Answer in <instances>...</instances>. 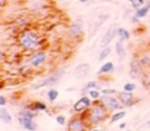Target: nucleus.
Masks as SVG:
<instances>
[{"instance_id":"nucleus-12","label":"nucleus","mask_w":150,"mask_h":131,"mask_svg":"<svg viewBox=\"0 0 150 131\" xmlns=\"http://www.w3.org/2000/svg\"><path fill=\"white\" fill-rule=\"evenodd\" d=\"M117 98L119 99V102L122 104V106H131L133 104L134 100V94L133 92H127V91H120L117 93Z\"/></svg>"},{"instance_id":"nucleus-1","label":"nucleus","mask_w":150,"mask_h":131,"mask_svg":"<svg viewBox=\"0 0 150 131\" xmlns=\"http://www.w3.org/2000/svg\"><path fill=\"white\" fill-rule=\"evenodd\" d=\"M107 110L108 109L102 104L101 100L94 102L88 113L90 122H92L93 124H99L100 122H102L107 116Z\"/></svg>"},{"instance_id":"nucleus-32","label":"nucleus","mask_w":150,"mask_h":131,"mask_svg":"<svg viewBox=\"0 0 150 131\" xmlns=\"http://www.w3.org/2000/svg\"><path fill=\"white\" fill-rule=\"evenodd\" d=\"M56 121H57L58 124L62 125V126L63 125H65V123H66V119H65V117L63 116V115H59V116H57Z\"/></svg>"},{"instance_id":"nucleus-38","label":"nucleus","mask_w":150,"mask_h":131,"mask_svg":"<svg viewBox=\"0 0 150 131\" xmlns=\"http://www.w3.org/2000/svg\"><path fill=\"white\" fill-rule=\"evenodd\" d=\"M127 1H129V2H132V0H127Z\"/></svg>"},{"instance_id":"nucleus-25","label":"nucleus","mask_w":150,"mask_h":131,"mask_svg":"<svg viewBox=\"0 0 150 131\" xmlns=\"http://www.w3.org/2000/svg\"><path fill=\"white\" fill-rule=\"evenodd\" d=\"M88 94L93 99H98V98L101 97V92H99V90L97 89H90L88 91Z\"/></svg>"},{"instance_id":"nucleus-2","label":"nucleus","mask_w":150,"mask_h":131,"mask_svg":"<svg viewBox=\"0 0 150 131\" xmlns=\"http://www.w3.org/2000/svg\"><path fill=\"white\" fill-rule=\"evenodd\" d=\"M20 43L25 49L33 50L40 45L39 36L34 31H26L21 35Z\"/></svg>"},{"instance_id":"nucleus-20","label":"nucleus","mask_w":150,"mask_h":131,"mask_svg":"<svg viewBox=\"0 0 150 131\" xmlns=\"http://www.w3.org/2000/svg\"><path fill=\"white\" fill-rule=\"evenodd\" d=\"M125 111H119V112H116L115 114H113L112 116H111V119H110V122H109V124H113V123L121 120L122 118H125Z\"/></svg>"},{"instance_id":"nucleus-28","label":"nucleus","mask_w":150,"mask_h":131,"mask_svg":"<svg viewBox=\"0 0 150 131\" xmlns=\"http://www.w3.org/2000/svg\"><path fill=\"white\" fill-rule=\"evenodd\" d=\"M132 6L135 9H139L140 7H142L144 5V0H132Z\"/></svg>"},{"instance_id":"nucleus-39","label":"nucleus","mask_w":150,"mask_h":131,"mask_svg":"<svg viewBox=\"0 0 150 131\" xmlns=\"http://www.w3.org/2000/svg\"><path fill=\"white\" fill-rule=\"evenodd\" d=\"M125 131H131V130H125Z\"/></svg>"},{"instance_id":"nucleus-18","label":"nucleus","mask_w":150,"mask_h":131,"mask_svg":"<svg viewBox=\"0 0 150 131\" xmlns=\"http://www.w3.org/2000/svg\"><path fill=\"white\" fill-rule=\"evenodd\" d=\"M115 50H116V53L118 55L119 60H122L125 57V55H127V52H125V48L123 46V43L121 40L116 42V44H115Z\"/></svg>"},{"instance_id":"nucleus-23","label":"nucleus","mask_w":150,"mask_h":131,"mask_svg":"<svg viewBox=\"0 0 150 131\" xmlns=\"http://www.w3.org/2000/svg\"><path fill=\"white\" fill-rule=\"evenodd\" d=\"M19 116H21V117H27V118H32V119H34V118H35V116H36V114L33 112V111L26 109V110H23L21 113H20Z\"/></svg>"},{"instance_id":"nucleus-24","label":"nucleus","mask_w":150,"mask_h":131,"mask_svg":"<svg viewBox=\"0 0 150 131\" xmlns=\"http://www.w3.org/2000/svg\"><path fill=\"white\" fill-rule=\"evenodd\" d=\"M33 109L36 111H46L47 106L44 102H35L33 104Z\"/></svg>"},{"instance_id":"nucleus-21","label":"nucleus","mask_w":150,"mask_h":131,"mask_svg":"<svg viewBox=\"0 0 150 131\" xmlns=\"http://www.w3.org/2000/svg\"><path fill=\"white\" fill-rule=\"evenodd\" d=\"M111 52V48L109 47V46H106V47H104L102 49V51L100 52V54H99V62H102V60H104L105 58L107 57V56L110 54Z\"/></svg>"},{"instance_id":"nucleus-8","label":"nucleus","mask_w":150,"mask_h":131,"mask_svg":"<svg viewBox=\"0 0 150 131\" xmlns=\"http://www.w3.org/2000/svg\"><path fill=\"white\" fill-rule=\"evenodd\" d=\"M68 131H86V126L81 118H72L68 123Z\"/></svg>"},{"instance_id":"nucleus-27","label":"nucleus","mask_w":150,"mask_h":131,"mask_svg":"<svg viewBox=\"0 0 150 131\" xmlns=\"http://www.w3.org/2000/svg\"><path fill=\"white\" fill-rule=\"evenodd\" d=\"M143 82H144V84L146 85V87L149 88V89H150V70H149V71H147L145 74H144V76H143Z\"/></svg>"},{"instance_id":"nucleus-11","label":"nucleus","mask_w":150,"mask_h":131,"mask_svg":"<svg viewBox=\"0 0 150 131\" xmlns=\"http://www.w3.org/2000/svg\"><path fill=\"white\" fill-rule=\"evenodd\" d=\"M45 60H46L45 52L37 51V52H35V53H34L31 57H30L29 62H30V64H31L32 67L37 68V67H39L40 64H43V62H45Z\"/></svg>"},{"instance_id":"nucleus-16","label":"nucleus","mask_w":150,"mask_h":131,"mask_svg":"<svg viewBox=\"0 0 150 131\" xmlns=\"http://www.w3.org/2000/svg\"><path fill=\"white\" fill-rule=\"evenodd\" d=\"M114 64L112 62H107L103 64L102 67L100 68V70L98 71V75H102V74H109L112 73L114 71Z\"/></svg>"},{"instance_id":"nucleus-29","label":"nucleus","mask_w":150,"mask_h":131,"mask_svg":"<svg viewBox=\"0 0 150 131\" xmlns=\"http://www.w3.org/2000/svg\"><path fill=\"white\" fill-rule=\"evenodd\" d=\"M140 62H141L142 67L146 68V67H149L150 66V57L149 56H143V57L140 58Z\"/></svg>"},{"instance_id":"nucleus-26","label":"nucleus","mask_w":150,"mask_h":131,"mask_svg":"<svg viewBox=\"0 0 150 131\" xmlns=\"http://www.w3.org/2000/svg\"><path fill=\"white\" fill-rule=\"evenodd\" d=\"M135 89H136V84L132 83V82L125 83V86H123V90H125V91H127V92H133Z\"/></svg>"},{"instance_id":"nucleus-13","label":"nucleus","mask_w":150,"mask_h":131,"mask_svg":"<svg viewBox=\"0 0 150 131\" xmlns=\"http://www.w3.org/2000/svg\"><path fill=\"white\" fill-rule=\"evenodd\" d=\"M19 121L23 128L28 131H34L37 128V124L33 121L32 118H27V117H21L19 116Z\"/></svg>"},{"instance_id":"nucleus-4","label":"nucleus","mask_w":150,"mask_h":131,"mask_svg":"<svg viewBox=\"0 0 150 131\" xmlns=\"http://www.w3.org/2000/svg\"><path fill=\"white\" fill-rule=\"evenodd\" d=\"M100 100L102 102V104L110 111H117V110L122 109V104L119 102L118 98L114 97V96H112V95L103 94L100 97Z\"/></svg>"},{"instance_id":"nucleus-35","label":"nucleus","mask_w":150,"mask_h":131,"mask_svg":"<svg viewBox=\"0 0 150 131\" xmlns=\"http://www.w3.org/2000/svg\"><path fill=\"white\" fill-rule=\"evenodd\" d=\"M88 0H79V2H81V3H86V2H88Z\"/></svg>"},{"instance_id":"nucleus-19","label":"nucleus","mask_w":150,"mask_h":131,"mask_svg":"<svg viewBox=\"0 0 150 131\" xmlns=\"http://www.w3.org/2000/svg\"><path fill=\"white\" fill-rule=\"evenodd\" d=\"M117 36L120 38L121 41H125V40H129V37H131V34L125 28H118L117 30Z\"/></svg>"},{"instance_id":"nucleus-7","label":"nucleus","mask_w":150,"mask_h":131,"mask_svg":"<svg viewBox=\"0 0 150 131\" xmlns=\"http://www.w3.org/2000/svg\"><path fill=\"white\" fill-rule=\"evenodd\" d=\"M92 100L91 97L88 96H82L81 98L77 100L75 102L74 106H73V110L76 113H80V112H84L86 110H88L91 106H92Z\"/></svg>"},{"instance_id":"nucleus-22","label":"nucleus","mask_w":150,"mask_h":131,"mask_svg":"<svg viewBox=\"0 0 150 131\" xmlns=\"http://www.w3.org/2000/svg\"><path fill=\"white\" fill-rule=\"evenodd\" d=\"M58 96H59V91L56 89H54V88H52V89H50L47 91V97L50 102H54V100L58 98Z\"/></svg>"},{"instance_id":"nucleus-33","label":"nucleus","mask_w":150,"mask_h":131,"mask_svg":"<svg viewBox=\"0 0 150 131\" xmlns=\"http://www.w3.org/2000/svg\"><path fill=\"white\" fill-rule=\"evenodd\" d=\"M6 104V99L3 95H0V106H4Z\"/></svg>"},{"instance_id":"nucleus-3","label":"nucleus","mask_w":150,"mask_h":131,"mask_svg":"<svg viewBox=\"0 0 150 131\" xmlns=\"http://www.w3.org/2000/svg\"><path fill=\"white\" fill-rule=\"evenodd\" d=\"M63 74H64V71L61 70V71H58L56 73L52 74V75L47 76V77L43 78L42 80H40L39 82L33 85V88L34 89H39V88H42V87H45V86H52V85H54L59 80L62 78Z\"/></svg>"},{"instance_id":"nucleus-17","label":"nucleus","mask_w":150,"mask_h":131,"mask_svg":"<svg viewBox=\"0 0 150 131\" xmlns=\"http://www.w3.org/2000/svg\"><path fill=\"white\" fill-rule=\"evenodd\" d=\"M149 11H150V1L147 3V4H145L142 7H140L139 9H136L135 15L138 18V19H143V18H145L146 15H148Z\"/></svg>"},{"instance_id":"nucleus-30","label":"nucleus","mask_w":150,"mask_h":131,"mask_svg":"<svg viewBox=\"0 0 150 131\" xmlns=\"http://www.w3.org/2000/svg\"><path fill=\"white\" fill-rule=\"evenodd\" d=\"M86 88L88 90L90 89H98V88H100V86H99V84L97 83L96 81H90L86 85Z\"/></svg>"},{"instance_id":"nucleus-31","label":"nucleus","mask_w":150,"mask_h":131,"mask_svg":"<svg viewBox=\"0 0 150 131\" xmlns=\"http://www.w3.org/2000/svg\"><path fill=\"white\" fill-rule=\"evenodd\" d=\"M116 90L112 89V88H105V89L101 90V93L102 94H107V95H112V94L116 93Z\"/></svg>"},{"instance_id":"nucleus-15","label":"nucleus","mask_w":150,"mask_h":131,"mask_svg":"<svg viewBox=\"0 0 150 131\" xmlns=\"http://www.w3.org/2000/svg\"><path fill=\"white\" fill-rule=\"evenodd\" d=\"M0 119L5 124H11L13 122V117H11V113L4 106H1V109H0Z\"/></svg>"},{"instance_id":"nucleus-14","label":"nucleus","mask_w":150,"mask_h":131,"mask_svg":"<svg viewBox=\"0 0 150 131\" xmlns=\"http://www.w3.org/2000/svg\"><path fill=\"white\" fill-rule=\"evenodd\" d=\"M108 19H109V15H108V13H101V15H99L98 18H97V20L95 21V24H94V28H93V32H92V35L93 36L96 35L97 32L99 31V29L102 27V25Z\"/></svg>"},{"instance_id":"nucleus-34","label":"nucleus","mask_w":150,"mask_h":131,"mask_svg":"<svg viewBox=\"0 0 150 131\" xmlns=\"http://www.w3.org/2000/svg\"><path fill=\"white\" fill-rule=\"evenodd\" d=\"M125 126H127V123H121V124L119 125V128H120V129H123Z\"/></svg>"},{"instance_id":"nucleus-36","label":"nucleus","mask_w":150,"mask_h":131,"mask_svg":"<svg viewBox=\"0 0 150 131\" xmlns=\"http://www.w3.org/2000/svg\"><path fill=\"white\" fill-rule=\"evenodd\" d=\"M146 125H147L148 127H150V121H148V122L146 123Z\"/></svg>"},{"instance_id":"nucleus-37","label":"nucleus","mask_w":150,"mask_h":131,"mask_svg":"<svg viewBox=\"0 0 150 131\" xmlns=\"http://www.w3.org/2000/svg\"><path fill=\"white\" fill-rule=\"evenodd\" d=\"M91 131H100V130H98V129H93V130H91Z\"/></svg>"},{"instance_id":"nucleus-6","label":"nucleus","mask_w":150,"mask_h":131,"mask_svg":"<svg viewBox=\"0 0 150 131\" xmlns=\"http://www.w3.org/2000/svg\"><path fill=\"white\" fill-rule=\"evenodd\" d=\"M82 31H83V20L81 18H77L71 24L70 29H69V34L72 37H77V36L81 35Z\"/></svg>"},{"instance_id":"nucleus-10","label":"nucleus","mask_w":150,"mask_h":131,"mask_svg":"<svg viewBox=\"0 0 150 131\" xmlns=\"http://www.w3.org/2000/svg\"><path fill=\"white\" fill-rule=\"evenodd\" d=\"M90 70H91V67H90V64H86V62H84V64H80L74 69L73 75H74L75 78H77V79H81V78L86 77V76L88 75Z\"/></svg>"},{"instance_id":"nucleus-5","label":"nucleus","mask_w":150,"mask_h":131,"mask_svg":"<svg viewBox=\"0 0 150 131\" xmlns=\"http://www.w3.org/2000/svg\"><path fill=\"white\" fill-rule=\"evenodd\" d=\"M117 30H118V28H116V26L114 24H112L109 27V29L107 30V32L103 36L102 40H101V44H100L101 47L103 48L106 47V46H108L112 42V40L114 39L115 36H117Z\"/></svg>"},{"instance_id":"nucleus-9","label":"nucleus","mask_w":150,"mask_h":131,"mask_svg":"<svg viewBox=\"0 0 150 131\" xmlns=\"http://www.w3.org/2000/svg\"><path fill=\"white\" fill-rule=\"evenodd\" d=\"M142 74V64L139 60H133L129 64V77L137 79Z\"/></svg>"}]
</instances>
